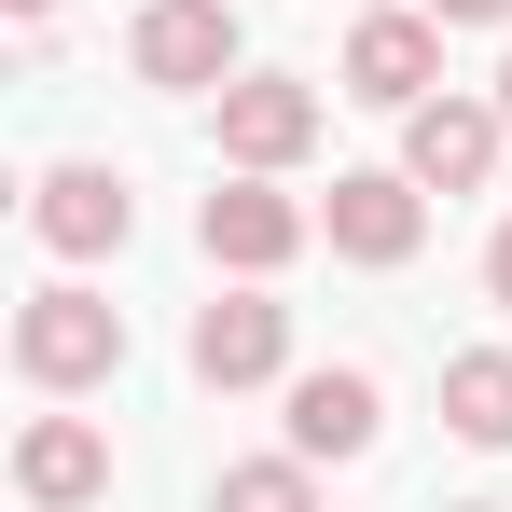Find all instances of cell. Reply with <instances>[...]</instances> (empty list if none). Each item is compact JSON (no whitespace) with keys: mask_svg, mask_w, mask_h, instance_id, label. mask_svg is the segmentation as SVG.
Wrapping results in <instances>:
<instances>
[{"mask_svg":"<svg viewBox=\"0 0 512 512\" xmlns=\"http://www.w3.org/2000/svg\"><path fill=\"white\" fill-rule=\"evenodd\" d=\"M28 222H42V250H125V222H139V208H125V180L111 167H56L42 180V194H28Z\"/></svg>","mask_w":512,"mask_h":512,"instance_id":"cell-9","label":"cell"},{"mask_svg":"<svg viewBox=\"0 0 512 512\" xmlns=\"http://www.w3.org/2000/svg\"><path fill=\"white\" fill-rule=\"evenodd\" d=\"M14 485L42 512H84V499H111V443H97L84 416H42L28 443H14Z\"/></svg>","mask_w":512,"mask_h":512,"instance_id":"cell-10","label":"cell"},{"mask_svg":"<svg viewBox=\"0 0 512 512\" xmlns=\"http://www.w3.org/2000/svg\"><path fill=\"white\" fill-rule=\"evenodd\" d=\"M499 125H512V70H499Z\"/></svg>","mask_w":512,"mask_h":512,"instance_id":"cell-16","label":"cell"},{"mask_svg":"<svg viewBox=\"0 0 512 512\" xmlns=\"http://www.w3.org/2000/svg\"><path fill=\"white\" fill-rule=\"evenodd\" d=\"M429 70H443V28L429 14H360V42H346V97H374V111H416Z\"/></svg>","mask_w":512,"mask_h":512,"instance_id":"cell-6","label":"cell"},{"mask_svg":"<svg viewBox=\"0 0 512 512\" xmlns=\"http://www.w3.org/2000/svg\"><path fill=\"white\" fill-rule=\"evenodd\" d=\"M429 14H443V28H485V14H512V0H429Z\"/></svg>","mask_w":512,"mask_h":512,"instance_id":"cell-15","label":"cell"},{"mask_svg":"<svg viewBox=\"0 0 512 512\" xmlns=\"http://www.w3.org/2000/svg\"><path fill=\"white\" fill-rule=\"evenodd\" d=\"M125 56H139V84H222V70H236V14H222V0H139V42H125Z\"/></svg>","mask_w":512,"mask_h":512,"instance_id":"cell-4","label":"cell"},{"mask_svg":"<svg viewBox=\"0 0 512 512\" xmlns=\"http://www.w3.org/2000/svg\"><path fill=\"white\" fill-rule=\"evenodd\" d=\"M443 429L457 443H512V346H471V360H443Z\"/></svg>","mask_w":512,"mask_h":512,"instance_id":"cell-12","label":"cell"},{"mask_svg":"<svg viewBox=\"0 0 512 512\" xmlns=\"http://www.w3.org/2000/svg\"><path fill=\"white\" fill-rule=\"evenodd\" d=\"M499 97H416L402 111V167L429 180V194H485V167H499Z\"/></svg>","mask_w":512,"mask_h":512,"instance_id":"cell-3","label":"cell"},{"mask_svg":"<svg viewBox=\"0 0 512 512\" xmlns=\"http://www.w3.org/2000/svg\"><path fill=\"white\" fill-rule=\"evenodd\" d=\"M194 236H208V263H236V277H277V263L305 250V236H319V222H305L291 194H263V180H222Z\"/></svg>","mask_w":512,"mask_h":512,"instance_id":"cell-5","label":"cell"},{"mask_svg":"<svg viewBox=\"0 0 512 512\" xmlns=\"http://www.w3.org/2000/svg\"><path fill=\"white\" fill-rule=\"evenodd\" d=\"M374 416H388V388L360 360H333V374L291 388V457H374Z\"/></svg>","mask_w":512,"mask_h":512,"instance_id":"cell-8","label":"cell"},{"mask_svg":"<svg viewBox=\"0 0 512 512\" xmlns=\"http://www.w3.org/2000/svg\"><path fill=\"white\" fill-rule=\"evenodd\" d=\"M208 512H319V499H305V457H250L208 485Z\"/></svg>","mask_w":512,"mask_h":512,"instance_id":"cell-13","label":"cell"},{"mask_svg":"<svg viewBox=\"0 0 512 512\" xmlns=\"http://www.w3.org/2000/svg\"><path fill=\"white\" fill-rule=\"evenodd\" d=\"M485 291H499V305H512V222H499V236H485Z\"/></svg>","mask_w":512,"mask_h":512,"instance_id":"cell-14","label":"cell"},{"mask_svg":"<svg viewBox=\"0 0 512 512\" xmlns=\"http://www.w3.org/2000/svg\"><path fill=\"white\" fill-rule=\"evenodd\" d=\"M14 360H28V388H97V374L125 360V305H97V291H28Z\"/></svg>","mask_w":512,"mask_h":512,"instance_id":"cell-1","label":"cell"},{"mask_svg":"<svg viewBox=\"0 0 512 512\" xmlns=\"http://www.w3.org/2000/svg\"><path fill=\"white\" fill-rule=\"evenodd\" d=\"M14 14H56V0H14Z\"/></svg>","mask_w":512,"mask_h":512,"instance_id":"cell-17","label":"cell"},{"mask_svg":"<svg viewBox=\"0 0 512 512\" xmlns=\"http://www.w3.org/2000/svg\"><path fill=\"white\" fill-rule=\"evenodd\" d=\"M416 194H429L416 167H346V180H333V208H319V236H333L346 263H416V236H429Z\"/></svg>","mask_w":512,"mask_h":512,"instance_id":"cell-2","label":"cell"},{"mask_svg":"<svg viewBox=\"0 0 512 512\" xmlns=\"http://www.w3.org/2000/svg\"><path fill=\"white\" fill-rule=\"evenodd\" d=\"M291 360V305H263V291H222L208 319H194V374L208 388H263Z\"/></svg>","mask_w":512,"mask_h":512,"instance_id":"cell-7","label":"cell"},{"mask_svg":"<svg viewBox=\"0 0 512 512\" xmlns=\"http://www.w3.org/2000/svg\"><path fill=\"white\" fill-rule=\"evenodd\" d=\"M305 139H319V97L305 84H277V70H263V84H222V153H236V167H291Z\"/></svg>","mask_w":512,"mask_h":512,"instance_id":"cell-11","label":"cell"}]
</instances>
